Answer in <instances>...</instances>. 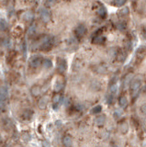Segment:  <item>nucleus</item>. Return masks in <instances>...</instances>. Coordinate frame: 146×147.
Masks as SVG:
<instances>
[{
  "label": "nucleus",
  "instance_id": "9d476101",
  "mask_svg": "<svg viewBox=\"0 0 146 147\" xmlns=\"http://www.w3.org/2000/svg\"><path fill=\"white\" fill-rule=\"evenodd\" d=\"M105 122H106V117L104 115H101V116L97 117L96 119V124L97 126H103L105 124Z\"/></svg>",
  "mask_w": 146,
  "mask_h": 147
},
{
  "label": "nucleus",
  "instance_id": "f257e3e1",
  "mask_svg": "<svg viewBox=\"0 0 146 147\" xmlns=\"http://www.w3.org/2000/svg\"><path fill=\"white\" fill-rule=\"evenodd\" d=\"M131 96L133 99H136L138 96L139 92H140L141 88V80L138 78H134L133 80L131 81Z\"/></svg>",
  "mask_w": 146,
  "mask_h": 147
},
{
  "label": "nucleus",
  "instance_id": "0eeeda50",
  "mask_svg": "<svg viewBox=\"0 0 146 147\" xmlns=\"http://www.w3.org/2000/svg\"><path fill=\"white\" fill-rule=\"evenodd\" d=\"M8 97V88L6 87H0V101H6V99Z\"/></svg>",
  "mask_w": 146,
  "mask_h": 147
},
{
  "label": "nucleus",
  "instance_id": "473e14b6",
  "mask_svg": "<svg viewBox=\"0 0 146 147\" xmlns=\"http://www.w3.org/2000/svg\"><path fill=\"white\" fill-rule=\"evenodd\" d=\"M142 34H143V37H144V39L146 40V29H144L143 30V33H142Z\"/></svg>",
  "mask_w": 146,
  "mask_h": 147
},
{
  "label": "nucleus",
  "instance_id": "cd10ccee",
  "mask_svg": "<svg viewBox=\"0 0 146 147\" xmlns=\"http://www.w3.org/2000/svg\"><path fill=\"white\" fill-rule=\"evenodd\" d=\"M118 28H119L120 30H122V29H124L125 28H126V24H125L124 22H119V23L118 24Z\"/></svg>",
  "mask_w": 146,
  "mask_h": 147
},
{
  "label": "nucleus",
  "instance_id": "aec40b11",
  "mask_svg": "<svg viewBox=\"0 0 146 147\" xmlns=\"http://www.w3.org/2000/svg\"><path fill=\"white\" fill-rule=\"evenodd\" d=\"M101 110H102V107L100 106V105H97V106H96L95 108H92L91 113L92 114H97V113H99Z\"/></svg>",
  "mask_w": 146,
  "mask_h": 147
},
{
  "label": "nucleus",
  "instance_id": "2eb2a0df",
  "mask_svg": "<svg viewBox=\"0 0 146 147\" xmlns=\"http://www.w3.org/2000/svg\"><path fill=\"white\" fill-rule=\"evenodd\" d=\"M8 28V23L5 20L1 19V20H0V30H2V31L7 30Z\"/></svg>",
  "mask_w": 146,
  "mask_h": 147
},
{
  "label": "nucleus",
  "instance_id": "7c9ffc66",
  "mask_svg": "<svg viewBox=\"0 0 146 147\" xmlns=\"http://www.w3.org/2000/svg\"><path fill=\"white\" fill-rule=\"evenodd\" d=\"M120 116H121L120 111H119V110H116L115 113H114V117H115V118H119Z\"/></svg>",
  "mask_w": 146,
  "mask_h": 147
},
{
  "label": "nucleus",
  "instance_id": "39448f33",
  "mask_svg": "<svg viewBox=\"0 0 146 147\" xmlns=\"http://www.w3.org/2000/svg\"><path fill=\"white\" fill-rule=\"evenodd\" d=\"M41 62H42V61H41V57H39V56L33 57V58L30 60V62H29V65H30V67L36 69V68H39L40 66H41Z\"/></svg>",
  "mask_w": 146,
  "mask_h": 147
},
{
  "label": "nucleus",
  "instance_id": "bb28decb",
  "mask_svg": "<svg viewBox=\"0 0 146 147\" xmlns=\"http://www.w3.org/2000/svg\"><path fill=\"white\" fill-rule=\"evenodd\" d=\"M117 89H118V85H113L110 87V93L112 94H115L117 92Z\"/></svg>",
  "mask_w": 146,
  "mask_h": 147
},
{
  "label": "nucleus",
  "instance_id": "423d86ee",
  "mask_svg": "<svg viewBox=\"0 0 146 147\" xmlns=\"http://www.w3.org/2000/svg\"><path fill=\"white\" fill-rule=\"evenodd\" d=\"M41 19L42 20L43 22L47 23V22L50 21L51 20V15H50V12L46 9V8H42L41 10Z\"/></svg>",
  "mask_w": 146,
  "mask_h": 147
},
{
  "label": "nucleus",
  "instance_id": "f704fd0d",
  "mask_svg": "<svg viewBox=\"0 0 146 147\" xmlns=\"http://www.w3.org/2000/svg\"><path fill=\"white\" fill-rule=\"evenodd\" d=\"M1 141H2V138H1V135H0V143H1Z\"/></svg>",
  "mask_w": 146,
  "mask_h": 147
},
{
  "label": "nucleus",
  "instance_id": "6ab92c4d",
  "mask_svg": "<svg viewBox=\"0 0 146 147\" xmlns=\"http://www.w3.org/2000/svg\"><path fill=\"white\" fill-rule=\"evenodd\" d=\"M97 13H98V15H99L100 17H105L106 15H107V10H106V8H104V7H100V8H98V11H97Z\"/></svg>",
  "mask_w": 146,
  "mask_h": 147
},
{
  "label": "nucleus",
  "instance_id": "f03ea898",
  "mask_svg": "<svg viewBox=\"0 0 146 147\" xmlns=\"http://www.w3.org/2000/svg\"><path fill=\"white\" fill-rule=\"evenodd\" d=\"M53 39L52 37H46L43 41L42 44L41 46V49L43 51H48L53 47Z\"/></svg>",
  "mask_w": 146,
  "mask_h": 147
},
{
  "label": "nucleus",
  "instance_id": "6e6552de",
  "mask_svg": "<svg viewBox=\"0 0 146 147\" xmlns=\"http://www.w3.org/2000/svg\"><path fill=\"white\" fill-rule=\"evenodd\" d=\"M48 102H49L48 97L44 96V97H42L39 100V102H38V106H39V108H41V109H44V108H46L47 105H48Z\"/></svg>",
  "mask_w": 146,
  "mask_h": 147
},
{
  "label": "nucleus",
  "instance_id": "5701e85b",
  "mask_svg": "<svg viewBox=\"0 0 146 147\" xmlns=\"http://www.w3.org/2000/svg\"><path fill=\"white\" fill-rule=\"evenodd\" d=\"M35 31H36V26L33 24V25H31L30 27L29 28V30H28V34H29V36H32V35H34Z\"/></svg>",
  "mask_w": 146,
  "mask_h": 147
},
{
  "label": "nucleus",
  "instance_id": "b1692460",
  "mask_svg": "<svg viewBox=\"0 0 146 147\" xmlns=\"http://www.w3.org/2000/svg\"><path fill=\"white\" fill-rule=\"evenodd\" d=\"M104 41H105V38H104V37L98 36V37H96L95 40L93 41V42L94 43H103Z\"/></svg>",
  "mask_w": 146,
  "mask_h": 147
},
{
  "label": "nucleus",
  "instance_id": "a878e982",
  "mask_svg": "<svg viewBox=\"0 0 146 147\" xmlns=\"http://www.w3.org/2000/svg\"><path fill=\"white\" fill-rule=\"evenodd\" d=\"M22 140H23L24 142H29V140H30V136H29V133H23L22 134Z\"/></svg>",
  "mask_w": 146,
  "mask_h": 147
},
{
  "label": "nucleus",
  "instance_id": "72a5a7b5",
  "mask_svg": "<svg viewBox=\"0 0 146 147\" xmlns=\"http://www.w3.org/2000/svg\"><path fill=\"white\" fill-rule=\"evenodd\" d=\"M56 124H57V125H59L58 127H61V124H62V123H61V121H57Z\"/></svg>",
  "mask_w": 146,
  "mask_h": 147
},
{
  "label": "nucleus",
  "instance_id": "9b49d317",
  "mask_svg": "<svg viewBox=\"0 0 146 147\" xmlns=\"http://www.w3.org/2000/svg\"><path fill=\"white\" fill-rule=\"evenodd\" d=\"M64 87V82L62 80H57L56 83L54 84V90L56 92H60Z\"/></svg>",
  "mask_w": 146,
  "mask_h": 147
},
{
  "label": "nucleus",
  "instance_id": "f8f14e48",
  "mask_svg": "<svg viewBox=\"0 0 146 147\" xmlns=\"http://www.w3.org/2000/svg\"><path fill=\"white\" fill-rule=\"evenodd\" d=\"M32 115H33V111H32V110L26 109V110H24L23 114H22V117H23L25 120H29V119H31Z\"/></svg>",
  "mask_w": 146,
  "mask_h": 147
},
{
  "label": "nucleus",
  "instance_id": "412c9836",
  "mask_svg": "<svg viewBox=\"0 0 146 147\" xmlns=\"http://www.w3.org/2000/svg\"><path fill=\"white\" fill-rule=\"evenodd\" d=\"M43 65H44L45 68H51L53 67V62H52L50 59H46V60H44V62H43Z\"/></svg>",
  "mask_w": 146,
  "mask_h": 147
},
{
  "label": "nucleus",
  "instance_id": "dca6fc26",
  "mask_svg": "<svg viewBox=\"0 0 146 147\" xmlns=\"http://www.w3.org/2000/svg\"><path fill=\"white\" fill-rule=\"evenodd\" d=\"M119 105H120V107H121V108H126L127 105H128V100H127L126 97H124V96H122V97H119Z\"/></svg>",
  "mask_w": 146,
  "mask_h": 147
},
{
  "label": "nucleus",
  "instance_id": "4be33fe9",
  "mask_svg": "<svg viewBox=\"0 0 146 147\" xmlns=\"http://www.w3.org/2000/svg\"><path fill=\"white\" fill-rule=\"evenodd\" d=\"M61 99H62V97H61V96L59 95V94H57V95H55L54 97H53V102L54 105H59L61 102Z\"/></svg>",
  "mask_w": 146,
  "mask_h": 147
},
{
  "label": "nucleus",
  "instance_id": "1a4fd4ad",
  "mask_svg": "<svg viewBox=\"0 0 146 147\" xmlns=\"http://www.w3.org/2000/svg\"><path fill=\"white\" fill-rule=\"evenodd\" d=\"M41 87H39V85H34V87H32V88H31V94H32V96H34V97H38V96L41 95Z\"/></svg>",
  "mask_w": 146,
  "mask_h": 147
},
{
  "label": "nucleus",
  "instance_id": "4468645a",
  "mask_svg": "<svg viewBox=\"0 0 146 147\" xmlns=\"http://www.w3.org/2000/svg\"><path fill=\"white\" fill-rule=\"evenodd\" d=\"M119 130H120V132H122V133H127L129 131V125L127 122H122V123L120 124V126H119Z\"/></svg>",
  "mask_w": 146,
  "mask_h": 147
},
{
  "label": "nucleus",
  "instance_id": "2f4dec72",
  "mask_svg": "<svg viewBox=\"0 0 146 147\" xmlns=\"http://www.w3.org/2000/svg\"><path fill=\"white\" fill-rule=\"evenodd\" d=\"M26 42H24L23 43V51H24V55H26V52H27V51H26Z\"/></svg>",
  "mask_w": 146,
  "mask_h": 147
},
{
  "label": "nucleus",
  "instance_id": "ddd939ff",
  "mask_svg": "<svg viewBox=\"0 0 146 147\" xmlns=\"http://www.w3.org/2000/svg\"><path fill=\"white\" fill-rule=\"evenodd\" d=\"M62 143H64V146H71L72 145V138L69 135L64 136V139H62Z\"/></svg>",
  "mask_w": 146,
  "mask_h": 147
},
{
  "label": "nucleus",
  "instance_id": "20e7f679",
  "mask_svg": "<svg viewBox=\"0 0 146 147\" xmlns=\"http://www.w3.org/2000/svg\"><path fill=\"white\" fill-rule=\"evenodd\" d=\"M74 32H75V35L77 38H82V37H84V35L86 34V28L85 27V25H83V24H80V25H78L77 27L75 28Z\"/></svg>",
  "mask_w": 146,
  "mask_h": 147
},
{
  "label": "nucleus",
  "instance_id": "7ed1b4c3",
  "mask_svg": "<svg viewBox=\"0 0 146 147\" xmlns=\"http://www.w3.org/2000/svg\"><path fill=\"white\" fill-rule=\"evenodd\" d=\"M57 69L60 73H64L67 69V63L66 60L64 58L57 59Z\"/></svg>",
  "mask_w": 146,
  "mask_h": 147
},
{
  "label": "nucleus",
  "instance_id": "f3484780",
  "mask_svg": "<svg viewBox=\"0 0 146 147\" xmlns=\"http://www.w3.org/2000/svg\"><path fill=\"white\" fill-rule=\"evenodd\" d=\"M57 0H45L44 1V5L46 8H52L56 4Z\"/></svg>",
  "mask_w": 146,
  "mask_h": 147
},
{
  "label": "nucleus",
  "instance_id": "a211bd4d",
  "mask_svg": "<svg viewBox=\"0 0 146 147\" xmlns=\"http://www.w3.org/2000/svg\"><path fill=\"white\" fill-rule=\"evenodd\" d=\"M23 17H24V20H25L29 21V20H31L32 19H33V13H32V12H30V11L26 12V13L24 14Z\"/></svg>",
  "mask_w": 146,
  "mask_h": 147
},
{
  "label": "nucleus",
  "instance_id": "c85d7f7f",
  "mask_svg": "<svg viewBox=\"0 0 146 147\" xmlns=\"http://www.w3.org/2000/svg\"><path fill=\"white\" fill-rule=\"evenodd\" d=\"M120 14H123V15H128L129 14V9L128 8H122V9L120 10V12H119Z\"/></svg>",
  "mask_w": 146,
  "mask_h": 147
},
{
  "label": "nucleus",
  "instance_id": "393cba45",
  "mask_svg": "<svg viewBox=\"0 0 146 147\" xmlns=\"http://www.w3.org/2000/svg\"><path fill=\"white\" fill-rule=\"evenodd\" d=\"M114 4L117 7H121L125 4V0H114Z\"/></svg>",
  "mask_w": 146,
  "mask_h": 147
},
{
  "label": "nucleus",
  "instance_id": "c756f323",
  "mask_svg": "<svg viewBox=\"0 0 146 147\" xmlns=\"http://www.w3.org/2000/svg\"><path fill=\"white\" fill-rule=\"evenodd\" d=\"M141 110H142V112L143 113L144 115H146V103H144V104L141 107Z\"/></svg>",
  "mask_w": 146,
  "mask_h": 147
}]
</instances>
